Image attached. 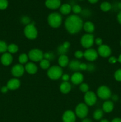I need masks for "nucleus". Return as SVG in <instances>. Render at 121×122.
Instances as JSON below:
<instances>
[{
  "label": "nucleus",
  "instance_id": "nucleus-48",
  "mask_svg": "<svg viewBox=\"0 0 121 122\" xmlns=\"http://www.w3.org/2000/svg\"><path fill=\"white\" fill-rule=\"evenodd\" d=\"M82 122H92V121H91V120H90V119L84 118V119H83V120H82Z\"/></svg>",
  "mask_w": 121,
  "mask_h": 122
},
{
  "label": "nucleus",
  "instance_id": "nucleus-27",
  "mask_svg": "<svg viewBox=\"0 0 121 122\" xmlns=\"http://www.w3.org/2000/svg\"><path fill=\"white\" fill-rule=\"evenodd\" d=\"M104 112L102 109H97L94 111L93 113V117L95 120H100L103 116Z\"/></svg>",
  "mask_w": 121,
  "mask_h": 122
},
{
  "label": "nucleus",
  "instance_id": "nucleus-49",
  "mask_svg": "<svg viewBox=\"0 0 121 122\" xmlns=\"http://www.w3.org/2000/svg\"><path fill=\"white\" fill-rule=\"evenodd\" d=\"M88 1L91 4H96L98 2V0H88Z\"/></svg>",
  "mask_w": 121,
  "mask_h": 122
},
{
  "label": "nucleus",
  "instance_id": "nucleus-54",
  "mask_svg": "<svg viewBox=\"0 0 121 122\" xmlns=\"http://www.w3.org/2000/svg\"><path fill=\"white\" fill-rule=\"evenodd\" d=\"M79 1H83V0H79Z\"/></svg>",
  "mask_w": 121,
  "mask_h": 122
},
{
  "label": "nucleus",
  "instance_id": "nucleus-29",
  "mask_svg": "<svg viewBox=\"0 0 121 122\" xmlns=\"http://www.w3.org/2000/svg\"><path fill=\"white\" fill-rule=\"evenodd\" d=\"M28 60V57L26 54L23 53L19 56V63H20V64H22V65L24 64H26V63H27Z\"/></svg>",
  "mask_w": 121,
  "mask_h": 122
},
{
  "label": "nucleus",
  "instance_id": "nucleus-7",
  "mask_svg": "<svg viewBox=\"0 0 121 122\" xmlns=\"http://www.w3.org/2000/svg\"><path fill=\"white\" fill-rule=\"evenodd\" d=\"M97 95L102 100H108L112 96L111 91L106 86H100L97 89Z\"/></svg>",
  "mask_w": 121,
  "mask_h": 122
},
{
  "label": "nucleus",
  "instance_id": "nucleus-34",
  "mask_svg": "<svg viewBox=\"0 0 121 122\" xmlns=\"http://www.w3.org/2000/svg\"><path fill=\"white\" fill-rule=\"evenodd\" d=\"M79 89H80V91L82 92L86 93L88 91H89V86L88 85V84H87V83H82L79 85Z\"/></svg>",
  "mask_w": 121,
  "mask_h": 122
},
{
  "label": "nucleus",
  "instance_id": "nucleus-38",
  "mask_svg": "<svg viewBox=\"0 0 121 122\" xmlns=\"http://www.w3.org/2000/svg\"><path fill=\"white\" fill-rule=\"evenodd\" d=\"M74 56L75 57V58H78V59H80V58H83L84 57V52L83 51L78 50V51H75V52L74 54Z\"/></svg>",
  "mask_w": 121,
  "mask_h": 122
},
{
  "label": "nucleus",
  "instance_id": "nucleus-36",
  "mask_svg": "<svg viewBox=\"0 0 121 122\" xmlns=\"http://www.w3.org/2000/svg\"><path fill=\"white\" fill-rule=\"evenodd\" d=\"M8 2L7 0H0V10H5L7 8Z\"/></svg>",
  "mask_w": 121,
  "mask_h": 122
},
{
  "label": "nucleus",
  "instance_id": "nucleus-51",
  "mask_svg": "<svg viewBox=\"0 0 121 122\" xmlns=\"http://www.w3.org/2000/svg\"><path fill=\"white\" fill-rule=\"evenodd\" d=\"M117 61H119L121 64V54L119 56L118 58H117Z\"/></svg>",
  "mask_w": 121,
  "mask_h": 122
},
{
  "label": "nucleus",
  "instance_id": "nucleus-43",
  "mask_svg": "<svg viewBox=\"0 0 121 122\" xmlns=\"http://www.w3.org/2000/svg\"><path fill=\"white\" fill-rule=\"evenodd\" d=\"M94 69H95V67L93 64H88L87 70H88V71H92L94 70Z\"/></svg>",
  "mask_w": 121,
  "mask_h": 122
},
{
  "label": "nucleus",
  "instance_id": "nucleus-32",
  "mask_svg": "<svg viewBox=\"0 0 121 122\" xmlns=\"http://www.w3.org/2000/svg\"><path fill=\"white\" fill-rule=\"evenodd\" d=\"M72 11L74 13H75V14H77L81 13L82 8L79 5L75 4L73 6H72Z\"/></svg>",
  "mask_w": 121,
  "mask_h": 122
},
{
  "label": "nucleus",
  "instance_id": "nucleus-45",
  "mask_svg": "<svg viewBox=\"0 0 121 122\" xmlns=\"http://www.w3.org/2000/svg\"><path fill=\"white\" fill-rule=\"evenodd\" d=\"M117 19L118 22L121 25V11H120L119 13L118 14H117Z\"/></svg>",
  "mask_w": 121,
  "mask_h": 122
},
{
  "label": "nucleus",
  "instance_id": "nucleus-5",
  "mask_svg": "<svg viewBox=\"0 0 121 122\" xmlns=\"http://www.w3.org/2000/svg\"><path fill=\"white\" fill-rule=\"evenodd\" d=\"M94 42V36L92 33H86L81 38V44L84 48H90Z\"/></svg>",
  "mask_w": 121,
  "mask_h": 122
},
{
  "label": "nucleus",
  "instance_id": "nucleus-46",
  "mask_svg": "<svg viewBox=\"0 0 121 122\" xmlns=\"http://www.w3.org/2000/svg\"><path fill=\"white\" fill-rule=\"evenodd\" d=\"M112 98L113 101H116L118 100V96H117V95H116V94H114V95H113L112 96H111Z\"/></svg>",
  "mask_w": 121,
  "mask_h": 122
},
{
  "label": "nucleus",
  "instance_id": "nucleus-14",
  "mask_svg": "<svg viewBox=\"0 0 121 122\" xmlns=\"http://www.w3.org/2000/svg\"><path fill=\"white\" fill-rule=\"evenodd\" d=\"M45 6L49 9L56 10L59 8L61 5L60 0H46Z\"/></svg>",
  "mask_w": 121,
  "mask_h": 122
},
{
  "label": "nucleus",
  "instance_id": "nucleus-17",
  "mask_svg": "<svg viewBox=\"0 0 121 122\" xmlns=\"http://www.w3.org/2000/svg\"><path fill=\"white\" fill-rule=\"evenodd\" d=\"M1 63L4 66H9L13 62V57L11 54L9 52H5L2 54L1 58Z\"/></svg>",
  "mask_w": 121,
  "mask_h": 122
},
{
  "label": "nucleus",
  "instance_id": "nucleus-8",
  "mask_svg": "<svg viewBox=\"0 0 121 122\" xmlns=\"http://www.w3.org/2000/svg\"><path fill=\"white\" fill-rule=\"evenodd\" d=\"M28 58L32 61L40 62L43 59V53L39 49H32L28 52Z\"/></svg>",
  "mask_w": 121,
  "mask_h": 122
},
{
  "label": "nucleus",
  "instance_id": "nucleus-40",
  "mask_svg": "<svg viewBox=\"0 0 121 122\" xmlns=\"http://www.w3.org/2000/svg\"><path fill=\"white\" fill-rule=\"evenodd\" d=\"M61 78L64 82H68L69 81V79H70V76L68 74H64L62 76Z\"/></svg>",
  "mask_w": 121,
  "mask_h": 122
},
{
  "label": "nucleus",
  "instance_id": "nucleus-55",
  "mask_svg": "<svg viewBox=\"0 0 121 122\" xmlns=\"http://www.w3.org/2000/svg\"></svg>",
  "mask_w": 121,
  "mask_h": 122
},
{
  "label": "nucleus",
  "instance_id": "nucleus-15",
  "mask_svg": "<svg viewBox=\"0 0 121 122\" xmlns=\"http://www.w3.org/2000/svg\"><path fill=\"white\" fill-rule=\"evenodd\" d=\"M84 80V76L80 72H75L71 77V81L74 85H79Z\"/></svg>",
  "mask_w": 121,
  "mask_h": 122
},
{
  "label": "nucleus",
  "instance_id": "nucleus-41",
  "mask_svg": "<svg viewBox=\"0 0 121 122\" xmlns=\"http://www.w3.org/2000/svg\"><path fill=\"white\" fill-rule=\"evenodd\" d=\"M117 61V59L115 57H110V58H109V62L111 64H115L116 62Z\"/></svg>",
  "mask_w": 121,
  "mask_h": 122
},
{
  "label": "nucleus",
  "instance_id": "nucleus-21",
  "mask_svg": "<svg viewBox=\"0 0 121 122\" xmlns=\"http://www.w3.org/2000/svg\"><path fill=\"white\" fill-rule=\"evenodd\" d=\"M70 61L68 57L66 55H60L58 58V63L60 67H65L68 66Z\"/></svg>",
  "mask_w": 121,
  "mask_h": 122
},
{
  "label": "nucleus",
  "instance_id": "nucleus-30",
  "mask_svg": "<svg viewBox=\"0 0 121 122\" xmlns=\"http://www.w3.org/2000/svg\"><path fill=\"white\" fill-rule=\"evenodd\" d=\"M19 50V47L17 45L14 44H11L8 46V48H7V51L9 52L10 54H15Z\"/></svg>",
  "mask_w": 121,
  "mask_h": 122
},
{
  "label": "nucleus",
  "instance_id": "nucleus-20",
  "mask_svg": "<svg viewBox=\"0 0 121 122\" xmlns=\"http://www.w3.org/2000/svg\"><path fill=\"white\" fill-rule=\"evenodd\" d=\"M114 108L113 102L110 100H107L103 103L102 106V110L105 113H110Z\"/></svg>",
  "mask_w": 121,
  "mask_h": 122
},
{
  "label": "nucleus",
  "instance_id": "nucleus-13",
  "mask_svg": "<svg viewBox=\"0 0 121 122\" xmlns=\"http://www.w3.org/2000/svg\"><path fill=\"white\" fill-rule=\"evenodd\" d=\"M63 122H75L76 115L72 110H66L62 116Z\"/></svg>",
  "mask_w": 121,
  "mask_h": 122
},
{
  "label": "nucleus",
  "instance_id": "nucleus-53",
  "mask_svg": "<svg viewBox=\"0 0 121 122\" xmlns=\"http://www.w3.org/2000/svg\"><path fill=\"white\" fill-rule=\"evenodd\" d=\"M120 45H121V42H120Z\"/></svg>",
  "mask_w": 121,
  "mask_h": 122
},
{
  "label": "nucleus",
  "instance_id": "nucleus-16",
  "mask_svg": "<svg viewBox=\"0 0 121 122\" xmlns=\"http://www.w3.org/2000/svg\"><path fill=\"white\" fill-rule=\"evenodd\" d=\"M20 81L18 79L13 78L8 81L7 86L9 90H15L20 86Z\"/></svg>",
  "mask_w": 121,
  "mask_h": 122
},
{
  "label": "nucleus",
  "instance_id": "nucleus-6",
  "mask_svg": "<svg viewBox=\"0 0 121 122\" xmlns=\"http://www.w3.org/2000/svg\"><path fill=\"white\" fill-rule=\"evenodd\" d=\"M88 113V108L85 103H79L75 108V115L80 119L86 117Z\"/></svg>",
  "mask_w": 121,
  "mask_h": 122
},
{
  "label": "nucleus",
  "instance_id": "nucleus-18",
  "mask_svg": "<svg viewBox=\"0 0 121 122\" xmlns=\"http://www.w3.org/2000/svg\"><path fill=\"white\" fill-rule=\"evenodd\" d=\"M24 69L25 71H26L28 73L31 74V75L36 73L38 70L37 66L32 62H28V63H26Z\"/></svg>",
  "mask_w": 121,
  "mask_h": 122
},
{
  "label": "nucleus",
  "instance_id": "nucleus-35",
  "mask_svg": "<svg viewBox=\"0 0 121 122\" xmlns=\"http://www.w3.org/2000/svg\"><path fill=\"white\" fill-rule=\"evenodd\" d=\"M115 79L118 82H121V69L116 70L114 75Z\"/></svg>",
  "mask_w": 121,
  "mask_h": 122
},
{
  "label": "nucleus",
  "instance_id": "nucleus-47",
  "mask_svg": "<svg viewBox=\"0 0 121 122\" xmlns=\"http://www.w3.org/2000/svg\"><path fill=\"white\" fill-rule=\"evenodd\" d=\"M111 122H121V119L120 118H115L112 120Z\"/></svg>",
  "mask_w": 121,
  "mask_h": 122
},
{
  "label": "nucleus",
  "instance_id": "nucleus-31",
  "mask_svg": "<svg viewBox=\"0 0 121 122\" xmlns=\"http://www.w3.org/2000/svg\"><path fill=\"white\" fill-rule=\"evenodd\" d=\"M8 45L3 41H0V53H5L7 51Z\"/></svg>",
  "mask_w": 121,
  "mask_h": 122
},
{
  "label": "nucleus",
  "instance_id": "nucleus-33",
  "mask_svg": "<svg viewBox=\"0 0 121 122\" xmlns=\"http://www.w3.org/2000/svg\"><path fill=\"white\" fill-rule=\"evenodd\" d=\"M55 58V56L53 54V53L51 52H45V54H43V58L47 60L50 61H52Z\"/></svg>",
  "mask_w": 121,
  "mask_h": 122
},
{
  "label": "nucleus",
  "instance_id": "nucleus-3",
  "mask_svg": "<svg viewBox=\"0 0 121 122\" xmlns=\"http://www.w3.org/2000/svg\"><path fill=\"white\" fill-rule=\"evenodd\" d=\"M47 76L52 80H58L62 77L63 71L59 66H53L50 67L47 71Z\"/></svg>",
  "mask_w": 121,
  "mask_h": 122
},
{
  "label": "nucleus",
  "instance_id": "nucleus-11",
  "mask_svg": "<svg viewBox=\"0 0 121 122\" xmlns=\"http://www.w3.org/2000/svg\"><path fill=\"white\" fill-rule=\"evenodd\" d=\"M97 52H98V54L100 55L102 57L107 58L111 54L112 50L108 45L102 44V45L98 46Z\"/></svg>",
  "mask_w": 121,
  "mask_h": 122
},
{
  "label": "nucleus",
  "instance_id": "nucleus-37",
  "mask_svg": "<svg viewBox=\"0 0 121 122\" xmlns=\"http://www.w3.org/2000/svg\"><path fill=\"white\" fill-rule=\"evenodd\" d=\"M21 21L22 23H23L24 25H26H26H28V24L30 23L31 21H30V19L28 17L24 16L21 19Z\"/></svg>",
  "mask_w": 121,
  "mask_h": 122
},
{
  "label": "nucleus",
  "instance_id": "nucleus-28",
  "mask_svg": "<svg viewBox=\"0 0 121 122\" xmlns=\"http://www.w3.org/2000/svg\"><path fill=\"white\" fill-rule=\"evenodd\" d=\"M39 65H40V67L42 69H44V70H46V69H48L50 67L51 63H50L49 61L43 58V59H42L40 61Z\"/></svg>",
  "mask_w": 121,
  "mask_h": 122
},
{
  "label": "nucleus",
  "instance_id": "nucleus-26",
  "mask_svg": "<svg viewBox=\"0 0 121 122\" xmlns=\"http://www.w3.org/2000/svg\"><path fill=\"white\" fill-rule=\"evenodd\" d=\"M112 8V5L110 2L104 1L102 2L100 4V9L101 10L104 12H107L110 11Z\"/></svg>",
  "mask_w": 121,
  "mask_h": 122
},
{
  "label": "nucleus",
  "instance_id": "nucleus-42",
  "mask_svg": "<svg viewBox=\"0 0 121 122\" xmlns=\"http://www.w3.org/2000/svg\"><path fill=\"white\" fill-rule=\"evenodd\" d=\"M94 42L97 44L98 46H100L102 45V43H103V40L102 39H101L100 38H96L94 40Z\"/></svg>",
  "mask_w": 121,
  "mask_h": 122
},
{
  "label": "nucleus",
  "instance_id": "nucleus-19",
  "mask_svg": "<svg viewBox=\"0 0 121 122\" xmlns=\"http://www.w3.org/2000/svg\"><path fill=\"white\" fill-rule=\"evenodd\" d=\"M70 46V43L69 42L66 41L64 42L62 45H59L58 48V52L60 55H65L68 51L69 48Z\"/></svg>",
  "mask_w": 121,
  "mask_h": 122
},
{
  "label": "nucleus",
  "instance_id": "nucleus-50",
  "mask_svg": "<svg viewBox=\"0 0 121 122\" xmlns=\"http://www.w3.org/2000/svg\"><path fill=\"white\" fill-rule=\"evenodd\" d=\"M117 7L120 10V11H121V2H119L117 4Z\"/></svg>",
  "mask_w": 121,
  "mask_h": 122
},
{
  "label": "nucleus",
  "instance_id": "nucleus-39",
  "mask_svg": "<svg viewBox=\"0 0 121 122\" xmlns=\"http://www.w3.org/2000/svg\"><path fill=\"white\" fill-rule=\"evenodd\" d=\"M88 64L84 63H81L79 65V70H87Z\"/></svg>",
  "mask_w": 121,
  "mask_h": 122
},
{
  "label": "nucleus",
  "instance_id": "nucleus-52",
  "mask_svg": "<svg viewBox=\"0 0 121 122\" xmlns=\"http://www.w3.org/2000/svg\"><path fill=\"white\" fill-rule=\"evenodd\" d=\"M100 122H109V121L108 120H107V119H102V120H100Z\"/></svg>",
  "mask_w": 121,
  "mask_h": 122
},
{
  "label": "nucleus",
  "instance_id": "nucleus-9",
  "mask_svg": "<svg viewBox=\"0 0 121 122\" xmlns=\"http://www.w3.org/2000/svg\"><path fill=\"white\" fill-rule=\"evenodd\" d=\"M85 104L88 106H93L97 102V95L92 91H88L84 97Z\"/></svg>",
  "mask_w": 121,
  "mask_h": 122
},
{
  "label": "nucleus",
  "instance_id": "nucleus-4",
  "mask_svg": "<svg viewBox=\"0 0 121 122\" xmlns=\"http://www.w3.org/2000/svg\"><path fill=\"white\" fill-rule=\"evenodd\" d=\"M24 33L26 38L31 40L36 39L38 35L37 30L33 23H30L28 25H26L24 29Z\"/></svg>",
  "mask_w": 121,
  "mask_h": 122
},
{
  "label": "nucleus",
  "instance_id": "nucleus-23",
  "mask_svg": "<svg viewBox=\"0 0 121 122\" xmlns=\"http://www.w3.org/2000/svg\"><path fill=\"white\" fill-rule=\"evenodd\" d=\"M60 92L63 94H68L71 90V85L68 82H63L59 86Z\"/></svg>",
  "mask_w": 121,
  "mask_h": 122
},
{
  "label": "nucleus",
  "instance_id": "nucleus-24",
  "mask_svg": "<svg viewBox=\"0 0 121 122\" xmlns=\"http://www.w3.org/2000/svg\"><path fill=\"white\" fill-rule=\"evenodd\" d=\"M83 28L87 33H92L95 30L94 25L91 21H86L83 24Z\"/></svg>",
  "mask_w": 121,
  "mask_h": 122
},
{
  "label": "nucleus",
  "instance_id": "nucleus-22",
  "mask_svg": "<svg viewBox=\"0 0 121 122\" xmlns=\"http://www.w3.org/2000/svg\"><path fill=\"white\" fill-rule=\"evenodd\" d=\"M60 13L64 15H68L72 11V6L69 4H64L59 7Z\"/></svg>",
  "mask_w": 121,
  "mask_h": 122
},
{
  "label": "nucleus",
  "instance_id": "nucleus-44",
  "mask_svg": "<svg viewBox=\"0 0 121 122\" xmlns=\"http://www.w3.org/2000/svg\"><path fill=\"white\" fill-rule=\"evenodd\" d=\"M8 90H9V89H8V88H7V86H4L2 87V88H1V92H2V93H6V92H7Z\"/></svg>",
  "mask_w": 121,
  "mask_h": 122
},
{
  "label": "nucleus",
  "instance_id": "nucleus-12",
  "mask_svg": "<svg viewBox=\"0 0 121 122\" xmlns=\"http://www.w3.org/2000/svg\"><path fill=\"white\" fill-rule=\"evenodd\" d=\"M25 71L24 67L22 64H17L14 65L11 69V73L14 77H19L23 76Z\"/></svg>",
  "mask_w": 121,
  "mask_h": 122
},
{
  "label": "nucleus",
  "instance_id": "nucleus-1",
  "mask_svg": "<svg viewBox=\"0 0 121 122\" xmlns=\"http://www.w3.org/2000/svg\"><path fill=\"white\" fill-rule=\"evenodd\" d=\"M83 20L77 14H72L65 20V27L70 33L76 34L83 29Z\"/></svg>",
  "mask_w": 121,
  "mask_h": 122
},
{
  "label": "nucleus",
  "instance_id": "nucleus-2",
  "mask_svg": "<svg viewBox=\"0 0 121 122\" xmlns=\"http://www.w3.org/2000/svg\"><path fill=\"white\" fill-rule=\"evenodd\" d=\"M62 17L58 13H52L47 17V22L49 26L53 28H58L61 25Z\"/></svg>",
  "mask_w": 121,
  "mask_h": 122
},
{
  "label": "nucleus",
  "instance_id": "nucleus-25",
  "mask_svg": "<svg viewBox=\"0 0 121 122\" xmlns=\"http://www.w3.org/2000/svg\"><path fill=\"white\" fill-rule=\"evenodd\" d=\"M81 63L78 60H73L69 63L68 66L71 70L73 71H78L79 70V65Z\"/></svg>",
  "mask_w": 121,
  "mask_h": 122
},
{
  "label": "nucleus",
  "instance_id": "nucleus-10",
  "mask_svg": "<svg viewBox=\"0 0 121 122\" xmlns=\"http://www.w3.org/2000/svg\"><path fill=\"white\" fill-rule=\"evenodd\" d=\"M84 57L87 60L93 61L98 57V52L93 48L87 49L84 52Z\"/></svg>",
  "mask_w": 121,
  "mask_h": 122
}]
</instances>
